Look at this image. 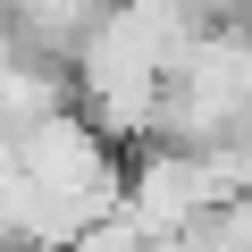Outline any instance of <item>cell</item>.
Wrapping results in <instances>:
<instances>
[{
  "label": "cell",
  "instance_id": "obj_1",
  "mask_svg": "<svg viewBox=\"0 0 252 252\" xmlns=\"http://www.w3.org/2000/svg\"><path fill=\"white\" fill-rule=\"evenodd\" d=\"M177 42H244V0H152Z\"/></svg>",
  "mask_w": 252,
  "mask_h": 252
}]
</instances>
